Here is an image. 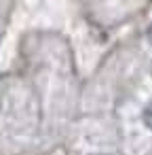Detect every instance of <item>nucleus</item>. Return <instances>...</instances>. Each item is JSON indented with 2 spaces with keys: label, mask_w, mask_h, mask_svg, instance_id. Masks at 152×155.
Here are the masks:
<instances>
[{
  "label": "nucleus",
  "mask_w": 152,
  "mask_h": 155,
  "mask_svg": "<svg viewBox=\"0 0 152 155\" xmlns=\"http://www.w3.org/2000/svg\"><path fill=\"white\" fill-rule=\"evenodd\" d=\"M141 121H144V125H146L148 130H152V102L144 106V110H141Z\"/></svg>",
  "instance_id": "f257e3e1"
},
{
  "label": "nucleus",
  "mask_w": 152,
  "mask_h": 155,
  "mask_svg": "<svg viewBox=\"0 0 152 155\" xmlns=\"http://www.w3.org/2000/svg\"><path fill=\"white\" fill-rule=\"evenodd\" d=\"M148 36H150V41H152V28H150V32H148Z\"/></svg>",
  "instance_id": "f03ea898"
}]
</instances>
